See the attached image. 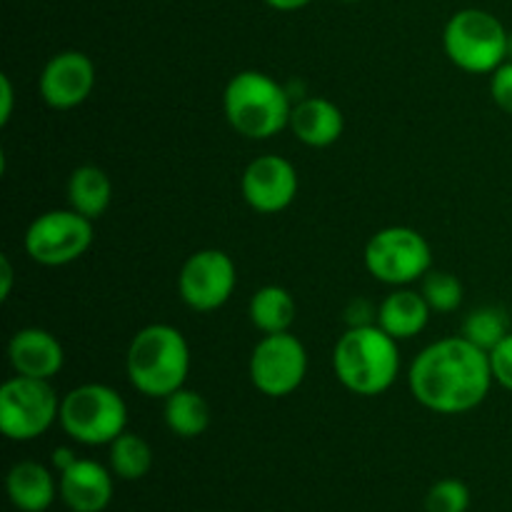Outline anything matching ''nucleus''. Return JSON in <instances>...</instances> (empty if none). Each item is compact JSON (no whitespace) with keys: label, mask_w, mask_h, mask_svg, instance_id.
<instances>
[{"label":"nucleus","mask_w":512,"mask_h":512,"mask_svg":"<svg viewBox=\"0 0 512 512\" xmlns=\"http://www.w3.org/2000/svg\"><path fill=\"white\" fill-rule=\"evenodd\" d=\"M488 350L463 335L443 338L420 350L408 370L413 398L440 415H463L478 408L493 388Z\"/></svg>","instance_id":"obj_1"},{"label":"nucleus","mask_w":512,"mask_h":512,"mask_svg":"<svg viewBox=\"0 0 512 512\" xmlns=\"http://www.w3.org/2000/svg\"><path fill=\"white\" fill-rule=\"evenodd\" d=\"M335 378L350 393L375 398L388 393L400 375V348L378 323L348 328L333 348Z\"/></svg>","instance_id":"obj_2"},{"label":"nucleus","mask_w":512,"mask_h":512,"mask_svg":"<svg viewBox=\"0 0 512 512\" xmlns=\"http://www.w3.org/2000/svg\"><path fill=\"white\" fill-rule=\"evenodd\" d=\"M128 380L140 395L165 400L185 388L190 373V345L178 328L168 323L145 325L133 335L125 355Z\"/></svg>","instance_id":"obj_3"},{"label":"nucleus","mask_w":512,"mask_h":512,"mask_svg":"<svg viewBox=\"0 0 512 512\" xmlns=\"http://www.w3.org/2000/svg\"><path fill=\"white\" fill-rule=\"evenodd\" d=\"M223 110L230 128L250 140H268L290 125V93L273 75L240 70L223 90Z\"/></svg>","instance_id":"obj_4"},{"label":"nucleus","mask_w":512,"mask_h":512,"mask_svg":"<svg viewBox=\"0 0 512 512\" xmlns=\"http://www.w3.org/2000/svg\"><path fill=\"white\" fill-rule=\"evenodd\" d=\"M508 33L488 10L463 8L445 23V55L465 73L490 75L508 60Z\"/></svg>","instance_id":"obj_5"},{"label":"nucleus","mask_w":512,"mask_h":512,"mask_svg":"<svg viewBox=\"0 0 512 512\" xmlns=\"http://www.w3.org/2000/svg\"><path fill=\"white\" fill-rule=\"evenodd\" d=\"M60 428L80 445H110L128 428V405L110 385H78L60 400Z\"/></svg>","instance_id":"obj_6"},{"label":"nucleus","mask_w":512,"mask_h":512,"mask_svg":"<svg viewBox=\"0 0 512 512\" xmlns=\"http://www.w3.org/2000/svg\"><path fill=\"white\" fill-rule=\"evenodd\" d=\"M365 268L378 283L408 288L433 268V250L423 233L408 225L378 230L365 245Z\"/></svg>","instance_id":"obj_7"},{"label":"nucleus","mask_w":512,"mask_h":512,"mask_svg":"<svg viewBox=\"0 0 512 512\" xmlns=\"http://www.w3.org/2000/svg\"><path fill=\"white\" fill-rule=\"evenodd\" d=\"M60 420V398L50 380L15 378L0 388V430L13 443H30Z\"/></svg>","instance_id":"obj_8"},{"label":"nucleus","mask_w":512,"mask_h":512,"mask_svg":"<svg viewBox=\"0 0 512 512\" xmlns=\"http://www.w3.org/2000/svg\"><path fill=\"white\" fill-rule=\"evenodd\" d=\"M93 220L68 210H48L25 230V253L33 263L58 268L83 258L93 245Z\"/></svg>","instance_id":"obj_9"},{"label":"nucleus","mask_w":512,"mask_h":512,"mask_svg":"<svg viewBox=\"0 0 512 512\" xmlns=\"http://www.w3.org/2000/svg\"><path fill=\"white\" fill-rule=\"evenodd\" d=\"M250 380L268 398H288L308 375V350L290 330L263 335L250 353Z\"/></svg>","instance_id":"obj_10"},{"label":"nucleus","mask_w":512,"mask_h":512,"mask_svg":"<svg viewBox=\"0 0 512 512\" xmlns=\"http://www.w3.org/2000/svg\"><path fill=\"white\" fill-rule=\"evenodd\" d=\"M238 283V270L225 250L205 248L190 255L178 275L180 300L195 313L223 308Z\"/></svg>","instance_id":"obj_11"},{"label":"nucleus","mask_w":512,"mask_h":512,"mask_svg":"<svg viewBox=\"0 0 512 512\" xmlns=\"http://www.w3.org/2000/svg\"><path fill=\"white\" fill-rule=\"evenodd\" d=\"M298 188V170L283 155H260L240 175V193L260 215L283 213L293 205Z\"/></svg>","instance_id":"obj_12"},{"label":"nucleus","mask_w":512,"mask_h":512,"mask_svg":"<svg viewBox=\"0 0 512 512\" xmlns=\"http://www.w3.org/2000/svg\"><path fill=\"white\" fill-rule=\"evenodd\" d=\"M95 88V65L80 50H63L45 63L38 90L53 110H73L90 98Z\"/></svg>","instance_id":"obj_13"},{"label":"nucleus","mask_w":512,"mask_h":512,"mask_svg":"<svg viewBox=\"0 0 512 512\" xmlns=\"http://www.w3.org/2000/svg\"><path fill=\"white\" fill-rule=\"evenodd\" d=\"M58 488L70 512H103L113 500V470L98 460L78 458L60 473Z\"/></svg>","instance_id":"obj_14"},{"label":"nucleus","mask_w":512,"mask_h":512,"mask_svg":"<svg viewBox=\"0 0 512 512\" xmlns=\"http://www.w3.org/2000/svg\"><path fill=\"white\" fill-rule=\"evenodd\" d=\"M8 360L15 375L53 380L63 370L65 350L53 333L43 328H23L10 338Z\"/></svg>","instance_id":"obj_15"},{"label":"nucleus","mask_w":512,"mask_h":512,"mask_svg":"<svg viewBox=\"0 0 512 512\" xmlns=\"http://www.w3.org/2000/svg\"><path fill=\"white\" fill-rule=\"evenodd\" d=\"M288 128L308 148H328V145L338 143L343 135L345 115L333 100L310 95L293 105Z\"/></svg>","instance_id":"obj_16"},{"label":"nucleus","mask_w":512,"mask_h":512,"mask_svg":"<svg viewBox=\"0 0 512 512\" xmlns=\"http://www.w3.org/2000/svg\"><path fill=\"white\" fill-rule=\"evenodd\" d=\"M10 503L20 512H45L58 498L60 488L53 473L38 460H20L5 478Z\"/></svg>","instance_id":"obj_17"},{"label":"nucleus","mask_w":512,"mask_h":512,"mask_svg":"<svg viewBox=\"0 0 512 512\" xmlns=\"http://www.w3.org/2000/svg\"><path fill=\"white\" fill-rule=\"evenodd\" d=\"M430 315H433V310H430L428 300L423 298L420 290L395 288L380 303L375 323L400 343V340H413L415 335L423 333L430 323Z\"/></svg>","instance_id":"obj_18"},{"label":"nucleus","mask_w":512,"mask_h":512,"mask_svg":"<svg viewBox=\"0 0 512 512\" xmlns=\"http://www.w3.org/2000/svg\"><path fill=\"white\" fill-rule=\"evenodd\" d=\"M113 200V183L98 165H80L68 178V203L90 220L103 218Z\"/></svg>","instance_id":"obj_19"},{"label":"nucleus","mask_w":512,"mask_h":512,"mask_svg":"<svg viewBox=\"0 0 512 512\" xmlns=\"http://www.w3.org/2000/svg\"><path fill=\"white\" fill-rule=\"evenodd\" d=\"M163 418L175 438L193 440L203 435L210 425V405L198 390L180 388L165 398Z\"/></svg>","instance_id":"obj_20"},{"label":"nucleus","mask_w":512,"mask_h":512,"mask_svg":"<svg viewBox=\"0 0 512 512\" xmlns=\"http://www.w3.org/2000/svg\"><path fill=\"white\" fill-rule=\"evenodd\" d=\"M248 315L250 323L263 335L285 333L295 323L298 305H295V298L285 288H280V285H265V288L255 290L253 298H250Z\"/></svg>","instance_id":"obj_21"},{"label":"nucleus","mask_w":512,"mask_h":512,"mask_svg":"<svg viewBox=\"0 0 512 512\" xmlns=\"http://www.w3.org/2000/svg\"><path fill=\"white\" fill-rule=\"evenodd\" d=\"M108 458L115 478L128 480V483L145 478L150 468H153V450H150V445L140 435L128 433V430L110 443Z\"/></svg>","instance_id":"obj_22"},{"label":"nucleus","mask_w":512,"mask_h":512,"mask_svg":"<svg viewBox=\"0 0 512 512\" xmlns=\"http://www.w3.org/2000/svg\"><path fill=\"white\" fill-rule=\"evenodd\" d=\"M508 333V318H505L503 310L493 308V305H485V308L473 310V313L463 320V333L460 335L490 353V350H493Z\"/></svg>","instance_id":"obj_23"},{"label":"nucleus","mask_w":512,"mask_h":512,"mask_svg":"<svg viewBox=\"0 0 512 512\" xmlns=\"http://www.w3.org/2000/svg\"><path fill=\"white\" fill-rule=\"evenodd\" d=\"M420 293L428 300L433 313H455L463 303V283L453 273L445 270H430L420 283Z\"/></svg>","instance_id":"obj_24"},{"label":"nucleus","mask_w":512,"mask_h":512,"mask_svg":"<svg viewBox=\"0 0 512 512\" xmlns=\"http://www.w3.org/2000/svg\"><path fill=\"white\" fill-rule=\"evenodd\" d=\"M470 490L463 480L443 478L425 495V512H468Z\"/></svg>","instance_id":"obj_25"},{"label":"nucleus","mask_w":512,"mask_h":512,"mask_svg":"<svg viewBox=\"0 0 512 512\" xmlns=\"http://www.w3.org/2000/svg\"><path fill=\"white\" fill-rule=\"evenodd\" d=\"M490 368H493L495 383L503 385L512 393V333L505 335L493 350H490Z\"/></svg>","instance_id":"obj_26"},{"label":"nucleus","mask_w":512,"mask_h":512,"mask_svg":"<svg viewBox=\"0 0 512 512\" xmlns=\"http://www.w3.org/2000/svg\"><path fill=\"white\" fill-rule=\"evenodd\" d=\"M490 95L503 113L512 115V60H505L498 70L490 73Z\"/></svg>","instance_id":"obj_27"},{"label":"nucleus","mask_w":512,"mask_h":512,"mask_svg":"<svg viewBox=\"0 0 512 512\" xmlns=\"http://www.w3.org/2000/svg\"><path fill=\"white\" fill-rule=\"evenodd\" d=\"M378 320V310L370 308L368 300H353L345 310V323L348 328H358V325H370Z\"/></svg>","instance_id":"obj_28"},{"label":"nucleus","mask_w":512,"mask_h":512,"mask_svg":"<svg viewBox=\"0 0 512 512\" xmlns=\"http://www.w3.org/2000/svg\"><path fill=\"white\" fill-rule=\"evenodd\" d=\"M13 105H15V93L13 83H10L8 75H0V125H8V120L13 118Z\"/></svg>","instance_id":"obj_29"},{"label":"nucleus","mask_w":512,"mask_h":512,"mask_svg":"<svg viewBox=\"0 0 512 512\" xmlns=\"http://www.w3.org/2000/svg\"><path fill=\"white\" fill-rule=\"evenodd\" d=\"M0 298L8 300L10 298V290H13V265H10V258L8 255H3L0 258Z\"/></svg>","instance_id":"obj_30"},{"label":"nucleus","mask_w":512,"mask_h":512,"mask_svg":"<svg viewBox=\"0 0 512 512\" xmlns=\"http://www.w3.org/2000/svg\"><path fill=\"white\" fill-rule=\"evenodd\" d=\"M78 460V455H75V450L70 448H55L53 450V468L58 470V473H63V470H68L70 465Z\"/></svg>","instance_id":"obj_31"},{"label":"nucleus","mask_w":512,"mask_h":512,"mask_svg":"<svg viewBox=\"0 0 512 512\" xmlns=\"http://www.w3.org/2000/svg\"><path fill=\"white\" fill-rule=\"evenodd\" d=\"M313 0H265V5H270L273 10H280V13H293V10L305 8Z\"/></svg>","instance_id":"obj_32"},{"label":"nucleus","mask_w":512,"mask_h":512,"mask_svg":"<svg viewBox=\"0 0 512 512\" xmlns=\"http://www.w3.org/2000/svg\"><path fill=\"white\" fill-rule=\"evenodd\" d=\"M508 60H512V30L508 33Z\"/></svg>","instance_id":"obj_33"},{"label":"nucleus","mask_w":512,"mask_h":512,"mask_svg":"<svg viewBox=\"0 0 512 512\" xmlns=\"http://www.w3.org/2000/svg\"><path fill=\"white\" fill-rule=\"evenodd\" d=\"M343 3H360V0H343Z\"/></svg>","instance_id":"obj_34"}]
</instances>
